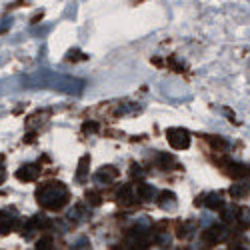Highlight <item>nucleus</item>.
<instances>
[{"mask_svg":"<svg viewBox=\"0 0 250 250\" xmlns=\"http://www.w3.org/2000/svg\"><path fill=\"white\" fill-rule=\"evenodd\" d=\"M36 200H38L40 206L44 208V210L58 212V210H62V208L68 204L70 192H68V188L62 182L50 180V182L40 184L36 188Z\"/></svg>","mask_w":250,"mask_h":250,"instance_id":"1","label":"nucleus"},{"mask_svg":"<svg viewBox=\"0 0 250 250\" xmlns=\"http://www.w3.org/2000/svg\"><path fill=\"white\" fill-rule=\"evenodd\" d=\"M26 82L28 84H34V86H54V88L66 90V92H76V94L82 90V82L80 80L52 76V74H36V76H30Z\"/></svg>","mask_w":250,"mask_h":250,"instance_id":"2","label":"nucleus"},{"mask_svg":"<svg viewBox=\"0 0 250 250\" xmlns=\"http://www.w3.org/2000/svg\"><path fill=\"white\" fill-rule=\"evenodd\" d=\"M166 140L174 150H186L190 146V134L184 128H168L166 130Z\"/></svg>","mask_w":250,"mask_h":250,"instance_id":"3","label":"nucleus"},{"mask_svg":"<svg viewBox=\"0 0 250 250\" xmlns=\"http://www.w3.org/2000/svg\"><path fill=\"white\" fill-rule=\"evenodd\" d=\"M200 238H202L204 244L214 246V244H218V242H226L228 238H230V230H228L224 224H220V226H210V228H206V230L202 232Z\"/></svg>","mask_w":250,"mask_h":250,"instance_id":"4","label":"nucleus"},{"mask_svg":"<svg viewBox=\"0 0 250 250\" xmlns=\"http://www.w3.org/2000/svg\"><path fill=\"white\" fill-rule=\"evenodd\" d=\"M18 224H20V216L16 214L14 208H12V210H10V208L0 210V232H2V234L12 232Z\"/></svg>","mask_w":250,"mask_h":250,"instance_id":"5","label":"nucleus"},{"mask_svg":"<svg viewBox=\"0 0 250 250\" xmlns=\"http://www.w3.org/2000/svg\"><path fill=\"white\" fill-rule=\"evenodd\" d=\"M116 200L122 206H134L140 200L138 194H136V186L134 184H122L120 188L116 190Z\"/></svg>","mask_w":250,"mask_h":250,"instance_id":"6","label":"nucleus"},{"mask_svg":"<svg viewBox=\"0 0 250 250\" xmlns=\"http://www.w3.org/2000/svg\"><path fill=\"white\" fill-rule=\"evenodd\" d=\"M40 166L38 164H32V162H28V164H22L20 168L16 170V178L20 180V182H34V180H38V176H40Z\"/></svg>","mask_w":250,"mask_h":250,"instance_id":"7","label":"nucleus"},{"mask_svg":"<svg viewBox=\"0 0 250 250\" xmlns=\"http://www.w3.org/2000/svg\"><path fill=\"white\" fill-rule=\"evenodd\" d=\"M116 176H118V168H114V166H104V168H100L94 174V182L100 186H108L116 180Z\"/></svg>","mask_w":250,"mask_h":250,"instance_id":"8","label":"nucleus"},{"mask_svg":"<svg viewBox=\"0 0 250 250\" xmlns=\"http://www.w3.org/2000/svg\"><path fill=\"white\" fill-rule=\"evenodd\" d=\"M48 224H50V222H48V218H46V216L38 214V216L30 218V220L24 224V232H22V234H24L26 238H30V236H32L36 230H44V228H46Z\"/></svg>","mask_w":250,"mask_h":250,"instance_id":"9","label":"nucleus"},{"mask_svg":"<svg viewBox=\"0 0 250 250\" xmlns=\"http://www.w3.org/2000/svg\"><path fill=\"white\" fill-rule=\"evenodd\" d=\"M228 164V174L234 180H244L250 176V166L246 164H238V162H226Z\"/></svg>","mask_w":250,"mask_h":250,"instance_id":"10","label":"nucleus"},{"mask_svg":"<svg viewBox=\"0 0 250 250\" xmlns=\"http://www.w3.org/2000/svg\"><path fill=\"white\" fill-rule=\"evenodd\" d=\"M88 174H90V156L84 154V156L78 160V168H76V180H78V184H84L86 178H88Z\"/></svg>","mask_w":250,"mask_h":250,"instance_id":"11","label":"nucleus"},{"mask_svg":"<svg viewBox=\"0 0 250 250\" xmlns=\"http://www.w3.org/2000/svg\"><path fill=\"white\" fill-rule=\"evenodd\" d=\"M136 194H138L140 200H154L156 188H154L152 184H148V182L138 180V182H136Z\"/></svg>","mask_w":250,"mask_h":250,"instance_id":"12","label":"nucleus"},{"mask_svg":"<svg viewBox=\"0 0 250 250\" xmlns=\"http://www.w3.org/2000/svg\"><path fill=\"white\" fill-rule=\"evenodd\" d=\"M204 206H208L210 210H214V212H218V210H224V198H222V194H218V192H212V194H208V196H204Z\"/></svg>","mask_w":250,"mask_h":250,"instance_id":"13","label":"nucleus"},{"mask_svg":"<svg viewBox=\"0 0 250 250\" xmlns=\"http://www.w3.org/2000/svg\"><path fill=\"white\" fill-rule=\"evenodd\" d=\"M194 228H196L194 222H178L176 224V236L182 238V240L184 238H190L194 234Z\"/></svg>","mask_w":250,"mask_h":250,"instance_id":"14","label":"nucleus"},{"mask_svg":"<svg viewBox=\"0 0 250 250\" xmlns=\"http://www.w3.org/2000/svg\"><path fill=\"white\" fill-rule=\"evenodd\" d=\"M206 140H208V144L212 146V150H216V152L228 150V142H226L224 138H220V136H206Z\"/></svg>","mask_w":250,"mask_h":250,"instance_id":"15","label":"nucleus"},{"mask_svg":"<svg viewBox=\"0 0 250 250\" xmlns=\"http://www.w3.org/2000/svg\"><path fill=\"white\" fill-rule=\"evenodd\" d=\"M248 192H250V188H248V184H246V182H234V184L230 186V194H232V198H244Z\"/></svg>","mask_w":250,"mask_h":250,"instance_id":"16","label":"nucleus"},{"mask_svg":"<svg viewBox=\"0 0 250 250\" xmlns=\"http://www.w3.org/2000/svg\"><path fill=\"white\" fill-rule=\"evenodd\" d=\"M170 242H172L170 230H156L154 232V244H158V246H170Z\"/></svg>","mask_w":250,"mask_h":250,"instance_id":"17","label":"nucleus"},{"mask_svg":"<svg viewBox=\"0 0 250 250\" xmlns=\"http://www.w3.org/2000/svg\"><path fill=\"white\" fill-rule=\"evenodd\" d=\"M158 204H160L162 208H166V210H168L170 206H176V194H174V192H168V190L162 192L160 198H158Z\"/></svg>","mask_w":250,"mask_h":250,"instance_id":"18","label":"nucleus"},{"mask_svg":"<svg viewBox=\"0 0 250 250\" xmlns=\"http://www.w3.org/2000/svg\"><path fill=\"white\" fill-rule=\"evenodd\" d=\"M174 158L170 156V154H158L156 156V166H158V168H162V170H168V168H174Z\"/></svg>","mask_w":250,"mask_h":250,"instance_id":"19","label":"nucleus"},{"mask_svg":"<svg viewBox=\"0 0 250 250\" xmlns=\"http://www.w3.org/2000/svg\"><path fill=\"white\" fill-rule=\"evenodd\" d=\"M84 218H86V214H84V208H82V206H74L72 210L68 212V220L70 222H80Z\"/></svg>","mask_w":250,"mask_h":250,"instance_id":"20","label":"nucleus"},{"mask_svg":"<svg viewBox=\"0 0 250 250\" xmlns=\"http://www.w3.org/2000/svg\"><path fill=\"white\" fill-rule=\"evenodd\" d=\"M36 248H40V250H48V248H52V238H50V236L40 238V240L36 242Z\"/></svg>","mask_w":250,"mask_h":250,"instance_id":"21","label":"nucleus"},{"mask_svg":"<svg viewBox=\"0 0 250 250\" xmlns=\"http://www.w3.org/2000/svg\"><path fill=\"white\" fill-rule=\"evenodd\" d=\"M86 200L92 204V206H98L100 202H102V198H100V194H96V192H88L86 194Z\"/></svg>","mask_w":250,"mask_h":250,"instance_id":"22","label":"nucleus"},{"mask_svg":"<svg viewBox=\"0 0 250 250\" xmlns=\"http://www.w3.org/2000/svg\"><path fill=\"white\" fill-rule=\"evenodd\" d=\"M96 130H98L96 122H84L82 124V132H96Z\"/></svg>","mask_w":250,"mask_h":250,"instance_id":"23","label":"nucleus"},{"mask_svg":"<svg viewBox=\"0 0 250 250\" xmlns=\"http://www.w3.org/2000/svg\"><path fill=\"white\" fill-rule=\"evenodd\" d=\"M130 174H132V178H140V176H144V170L140 168V166L138 164H132V168H130Z\"/></svg>","mask_w":250,"mask_h":250,"instance_id":"24","label":"nucleus"},{"mask_svg":"<svg viewBox=\"0 0 250 250\" xmlns=\"http://www.w3.org/2000/svg\"><path fill=\"white\" fill-rule=\"evenodd\" d=\"M6 180V168H4V162H2V156H0V184Z\"/></svg>","mask_w":250,"mask_h":250,"instance_id":"25","label":"nucleus"}]
</instances>
